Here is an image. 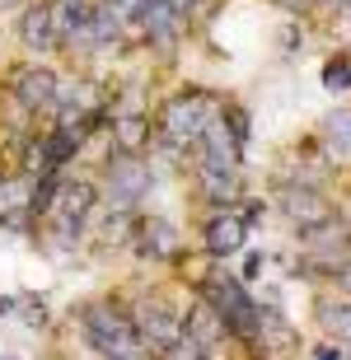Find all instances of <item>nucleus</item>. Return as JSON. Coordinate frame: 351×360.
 Here are the masks:
<instances>
[{
  "mask_svg": "<svg viewBox=\"0 0 351 360\" xmlns=\"http://www.w3.org/2000/svg\"><path fill=\"white\" fill-rule=\"evenodd\" d=\"M314 360H342V347H333V342H324V347L314 351Z\"/></svg>",
  "mask_w": 351,
  "mask_h": 360,
  "instance_id": "nucleus-26",
  "label": "nucleus"
},
{
  "mask_svg": "<svg viewBox=\"0 0 351 360\" xmlns=\"http://www.w3.org/2000/svg\"><path fill=\"white\" fill-rule=\"evenodd\" d=\"M324 89L328 94H347L351 89V52H338L324 61Z\"/></svg>",
  "mask_w": 351,
  "mask_h": 360,
  "instance_id": "nucleus-19",
  "label": "nucleus"
},
{
  "mask_svg": "<svg viewBox=\"0 0 351 360\" xmlns=\"http://www.w3.org/2000/svg\"><path fill=\"white\" fill-rule=\"evenodd\" d=\"M333 285H338V295H351V257L333 271Z\"/></svg>",
  "mask_w": 351,
  "mask_h": 360,
  "instance_id": "nucleus-22",
  "label": "nucleus"
},
{
  "mask_svg": "<svg viewBox=\"0 0 351 360\" xmlns=\"http://www.w3.org/2000/svg\"><path fill=\"white\" fill-rule=\"evenodd\" d=\"M300 248H305V267H324V276H333L351 257V225L333 215V220H324L319 229L300 234Z\"/></svg>",
  "mask_w": 351,
  "mask_h": 360,
  "instance_id": "nucleus-9",
  "label": "nucleus"
},
{
  "mask_svg": "<svg viewBox=\"0 0 351 360\" xmlns=\"http://www.w3.org/2000/svg\"><path fill=\"white\" fill-rule=\"evenodd\" d=\"M160 360H216V351H206L202 342H192V337H178V342L164 351Z\"/></svg>",
  "mask_w": 351,
  "mask_h": 360,
  "instance_id": "nucleus-20",
  "label": "nucleus"
},
{
  "mask_svg": "<svg viewBox=\"0 0 351 360\" xmlns=\"http://www.w3.org/2000/svg\"><path fill=\"white\" fill-rule=\"evenodd\" d=\"M14 38L33 56L61 52V38H56V24H52V5H47V0H24V10L14 19Z\"/></svg>",
  "mask_w": 351,
  "mask_h": 360,
  "instance_id": "nucleus-12",
  "label": "nucleus"
},
{
  "mask_svg": "<svg viewBox=\"0 0 351 360\" xmlns=\"http://www.w3.org/2000/svg\"><path fill=\"white\" fill-rule=\"evenodd\" d=\"M319 328H324L333 342H347L351 347V295H342V300H319Z\"/></svg>",
  "mask_w": 351,
  "mask_h": 360,
  "instance_id": "nucleus-18",
  "label": "nucleus"
},
{
  "mask_svg": "<svg viewBox=\"0 0 351 360\" xmlns=\"http://www.w3.org/2000/svg\"><path fill=\"white\" fill-rule=\"evenodd\" d=\"M192 178H197V192H202L211 206H239L248 192H243V169H220V164H192Z\"/></svg>",
  "mask_w": 351,
  "mask_h": 360,
  "instance_id": "nucleus-13",
  "label": "nucleus"
},
{
  "mask_svg": "<svg viewBox=\"0 0 351 360\" xmlns=\"http://www.w3.org/2000/svg\"><path fill=\"white\" fill-rule=\"evenodd\" d=\"M281 42H286V52H295V42H305V33H300L295 24H286L281 28Z\"/></svg>",
  "mask_w": 351,
  "mask_h": 360,
  "instance_id": "nucleus-25",
  "label": "nucleus"
},
{
  "mask_svg": "<svg viewBox=\"0 0 351 360\" xmlns=\"http://www.w3.org/2000/svg\"><path fill=\"white\" fill-rule=\"evenodd\" d=\"M14 304H19L14 295H0V314H14Z\"/></svg>",
  "mask_w": 351,
  "mask_h": 360,
  "instance_id": "nucleus-27",
  "label": "nucleus"
},
{
  "mask_svg": "<svg viewBox=\"0 0 351 360\" xmlns=\"http://www.w3.org/2000/svg\"><path fill=\"white\" fill-rule=\"evenodd\" d=\"M132 229H136V211L103 206V220L94 225V243L98 248H132Z\"/></svg>",
  "mask_w": 351,
  "mask_h": 360,
  "instance_id": "nucleus-17",
  "label": "nucleus"
},
{
  "mask_svg": "<svg viewBox=\"0 0 351 360\" xmlns=\"http://www.w3.org/2000/svg\"><path fill=\"white\" fill-rule=\"evenodd\" d=\"M132 28L150 42V47L174 52L178 42H183V33H188V19H183V14H178L169 0H141V10H136Z\"/></svg>",
  "mask_w": 351,
  "mask_h": 360,
  "instance_id": "nucleus-10",
  "label": "nucleus"
},
{
  "mask_svg": "<svg viewBox=\"0 0 351 360\" xmlns=\"http://www.w3.org/2000/svg\"><path fill=\"white\" fill-rule=\"evenodd\" d=\"M276 211H281V220L295 234H309L324 220H333V201L319 192V183H286L276 192Z\"/></svg>",
  "mask_w": 351,
  "mask_h": 360,
  "instance_id": "nucleus-8",
  "label": "nucleus"
},
{
  "mask_svg": "<svg viewBox=\"0 0 351 360\" xmlns=\"http://www.w3.org/2000/svg\"><path fill=\"white\" fill-rule=\"evenodd\" d=\"M108 5L122 14V19H127V24H132V19H136V10H141V0H108Z\"/></svg>",
  "mask_w": 351,
  "mask_h": 360,
  "instance_id": "nucleus-24",
  "label": "nucleus"
},
{
  "mask_svg": "<svg viewBox=\"0 0 351 360\" xmlns=\"http://www.w3.org/2000/svg\"><path fill=\"white\" fill-rule=\"evenodd\" d=\"M324 5H351V0H324Z\"/></svg>",
  "mask_w": 351,
  "mask_h": 360,
  "instance_id": "nucleus-29",
  "label": "nucleus"
},
{
  "mask_svg": "<svg viewBox=\"0 0 351 360\" xmlns=\"http://www.w3.org/2000/svg\"><path fill=\"white\" fill-rule=\"evenodd\" d=\"M14 5H24V0H0V10H14Z\"/></svg>",
  "mask_w": 351,
  "mask_h": 360,
  "instance_id": "nucleus-28",
  "label": "nucleus"
},
{
  "mask_svg": "<svg viewBox=\"0 0 351 360\" xmlns=\"http://www.w3.org/2000/svg\"><path fill=\"white\" fill-rule=\"evenodd\" d=\"M132 248H136V257H146V262H169V257H178L183 239H178L174 220H164V215H150V211H136Z\"/></svg>",
  "mask_w": 351,
  "mask_h": 360,
  "instance_id": "nucleus-11",
  "label": "nucleus"
},
{
  "mask_svg": "<svg viewBox=\"0 0 351 360\" xmlns=\"http://www.w3.org/2000/svg\"><path fill=\"white\" fill-rule=\"evenodd\" d=\"M56 94H61V75L47 61H24V66L10 70V98L28 117H52Z\"/></svg>",
  "mask_w": 351,
  "mask_h": 360,
  "instance_id": "nucleus-5",
  "label": "nucleus"
},
{
  "mask_svg": "<svg viewBox=\"0 0 351 360\" xmlns=\"http://www.w3.org/2000/svg\"><path fill=\"white\" fill-rule=\"evenodd\" d=\"M262 262H267L262 253H248V262H243V271H239V276H243V281H257V276H262Z\"/></svg>",
  "mask_w": 351,
  "mask_h": 360,
  "instance_id": "nucleus-23",
  "label": "nucleus"
},
{
  "mask_svg": "<svg viewBox=\"0 0 351 360\" xmlns=\"http://www.w3.org/2000/svg\"><path fill=\"white\" fill-rule=\"evenodd\" d=\"M197 300H206L220 314V323L230 328V342H243V347L262 342V314H267V304L253 300L248 281L239 271H230V262H211L206 276H197Z\"/></svg>",
  "mask_w": 351,
  "mask_h": 360,
  "instance_id": "nucleus-1",
  "label": "nucleus"
},
{
  "mask_svg": "<svg viewBox=\"0 0 351 360\" xmlns=\"http://www.w3.org/2000/svg\"><path fill=\"white\" fill-rule=\"evenodd\" d=\"M319 146L333 164H351V108L328 112L324 127H319Z\"/></svg>",
  "mask_w": 351,
  "mask_h": 360,
  "instance_id": "nucleus-16",
  "label": "nucleus"
},
{
  "mask_svg": "<svg viewBox=\"0 0 351 360\" xmlns=\"http://www.w3.org/2000/svg\"><path fill=\"white\" fill-rule=\"evenodd\" d=\"M19 304H24L28 328H47V319H52V314H47V300H19Z\"/></svg>",
  "mask_w": 351,
  "mask_h": 360,
  "instance_id": "nucleus-21",
  "label": "nucleus"
},
{
  "mask_svg": "<svg viewBox=\"0 0 351 360\" xmlns=\"http://www.w3.org/2000/svg\"><path fill=\"white\" fill-rule=\"evenodd\" d=\"M52 5V24H56V38L66 52H80L84 33L94 24V5L98 0H47Z\"/></svg>",
  "mask_w": 351,
  "mask_h": 360,
  "instance_id": "nucleus-14",
  "label": "nucleus"
},
{
  "mask_svg": "<svg viewBox=\"0 0 351 360\" xmlns=\"http://www.w3.org/2000/svg\"><path fill=\"white\" fill-rule=\"evenodd\" d=\"M150 146H155V117L150 112H117L113 117V150L150 155Z\"/></svg>",
  "mask_w": 351,
  "mask_h": 360,
  "instance_id": "nucleus-15",
  "label": "nucleus"
},
{
  "mask_svg": "<svg viewBox=\"0 0 351 360\" xmlns=\"http://www.w3.org/2000/svg\"><path fill=\"white\" fill-rule=\"evenodd\" d=\"M80 333L98 360H150L146 342L132 323V309L113 304V300H89L80 304Z\"/></svg>",
  "mask_w": 351,
  "mask_h": 360,
  "instance_id": "nucleus-2",
  "label": "nucleus"
},
{
  "mask_svg": "<svg viewBox=\"0 0 351 360\" xmlns=\"http://www.w3.org/2000/svg\"><path fill=\"white\" fill-rule=\"evenodd\" d=\"M216 108H220L216 94H206V89H197V84H188V89L169 94V98H164V108L155 112V136H160V141H169V146H178V150H192Z\"/></svg>",
  "mask_w": 351,
  "mask_h": 360,
  "instance_id": "nucleus-3",
  "label": "nucleus"
},
{
  "mask_svg": "<svg viewBox=\"0 0 351 360\" xmlns=\"http://www.w3.org/2000/svg\"><path fill=\"white\" fill-rule=\"evenodd\" d=\"M248 239H253V225L243 220L239 206H220V211L206 215L202 225V248L211 262H230V257H239L243 248H248Z\"/></svg>",
  "mask_w": 351,
  "mask_h": 360,
  "instance_id": "nucleus-7",
  "label": "nucleus"
},
{
  "mask_svg": "<svg viewBox=\"0 0 351 360\" xmlns=\"http://www.w3.org/2000/svg\"><path fill=\"white\" fill-rule=\"evenodd\" d=\"M132 323H136V333H141V342H146L150 360H160L183 337V309H174L169 300H141V304H132Z\"/></svg>",
  "mask_w": 351,
  "mask_h": 360,
  "instance_id": "nucleus-6",
  "label": "nucleus"
},
{
  "mask_svg": "<svg viewBox=\"0 0 351 360\" xmlns=\"http://www.w3.org/2000/svg\"><path fill=\"white\" fill-rule=\"evenodd\" d=\"M155 192V169L146 155H122L108 150V160L98 169V201L117 211H141V201Z\"/></svg>",
  "mask_w": 351,
  "mask_h": 360,
  "instance_id": "nucleus-4",
  "label": "nucleus"
}]
</instances>
